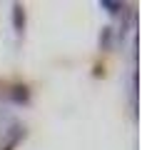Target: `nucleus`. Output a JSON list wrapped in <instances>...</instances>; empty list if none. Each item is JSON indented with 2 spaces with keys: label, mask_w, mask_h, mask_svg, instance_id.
I'll return each mask as SVG.
<instances>
[{
  "label": "nucleus",
  "mask_w": 142,
  "mask_h": 150,
  "mask_svg": "<svg viewBox=\"0 0 142 150\" xmlns=\"http://www.w3.org/2000/svg\"><path fill=\"white\" fill-rule=\"evenodd\" d=\"M13 28H15V35H18V38L25 33V13H22V5H20V3L13 5Z\"/></svg>",
  "instance_id": "1"
},
{
  "label": "nucleus",
  "mask_w": 142,
  "mask_h": 150,
  "mask_svg": "<svg viewBox=\"0 0 142 150\" xmlns=\"http://www.w3.org/2000/svg\"><path fill=\"white\" fill-rule=\"evenodd\" d=\"M100 48L102 50H110L112 48V28H102V33H100Z\"/></svg>",
  "instance_id": "2"
},
{
  "label": "nucleus",
  "mask_w": 142,
  "mask_h": 150,
  "mask_svg": "<svg viewBox=\"0 0 142 150\" xmlns=\"http://www.w3.org/2000/svg\"><path fill=\"white\" fill-rule=\"evenodd\" d=\"M100 8H102V10H107L110 15H117L120 10H125L122 3H110V0H100Z\"/></svg>",
  "instance_id": "3"
},
{
  "label": "nucleus",
  "mask_w": 142,
  "mask_h": 150,
  "mask_svg": "<svg viewBox=\"0 0 142 150\" xmlns=\"http://www.w3.org/2000/svg\"><path fill=\"white\" fill-rule=\"evenodd\" d=\"M13 100H15V103H27V100H30V98H27V88L18 85L15 90H13Z\"/></svg>",
  "instance_id": "4"
},
{
  "label": "nucleus",
  "mask_w": 142,
  "mask_h": 150,
  "mask_svg": "<svg viewBox=\"0 0 142 150\" xmlns=\"http://www.w3.org/2000/svg\"><path fill=\"white\" fill-rule=\"evenodd\" d=\"M3 150H13V143H10V145H5V148H3Z\"/></svg>",
  "instance_id": "5"
}]
</instances>
